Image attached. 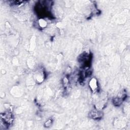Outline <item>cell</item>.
Segmentation results:
<instances>
[{"mask_svg": "<svg viewBox=\"0 0 130 130\" xmlns=\"http://www.w3.org/2000/svg\"><path fill=\"white\" fill-rule=\"evenodd\" d=\"M38 23H39V26H40L41 27H42V28H44V27H46L47 26L46 21L43 19H39Z\"/></svg>", "mask_w": 130, "mask_h": 130, "instance_id": "3957f363", "label": "cell"}, {"mask_svg": "<svg viewBox=\"0 0 130 130\" xmlns=\"http://www.w3.org/2000/svg\"><path fill=\"white\" fill-rule=\"evenodd\" d=\"M89 87L91 90L93 92H95L98 89V84L97 80L95 78H92L89 83Z\"/></svg>", "mask_w": 130, "mask_h": 130, "instance_id": "6da1fadb", "label": "cell"}, {"mask_svg": "<svg viewBox=\"0 0 130 130\" xmlns=\"http://www.w3.org/2000/svg\"><path fill=\"white\" fill-rule=\"evenodd\" d=\"M52 122H53V121H52V119L48 120L45 123V124H44L45 126H44V127H50V126L52 125Z\"/></svg>", "mask_w": 130, "mask_h": 130, "instance_id": "277c9868", "label": "cell"}, {"mask_svg": "<svg viewBox=\"0 0 130 130\" xmlns=\"http://www.w3.org/2000/svg\"><path fill=\"white\" fill-rule=\"evenodd\" d=\"M102 115L103 114L100 111H92L89 113V116L92 118V119H100L102 117Z\"/></svg>", "mask_w": 130, "mask_h": 130, "instance_id": "7a4b0ae2", "label": "cell"}]
</instances>
